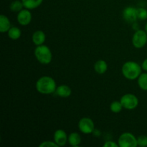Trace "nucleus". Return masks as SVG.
I'll use <instances>...</instances> for the list:
<instances>
[{
	"instance_id": "nucleus-1",
	"label": "nucleus",
	"mask_w": 147,
	"mask_h": 147,
	"mask_svg": "<svg viewBox=\"0 0 147 147\" xmlns=\"http://www.w3.org/2000/svg\"><path fill=\"white\" fill-rule=\"evenodd\" d=\"M36 90L41 94H51L55 92L57 84L54 79L50 76H42L36 82Z\"/></svg>"
},
{
	"instance_id": "nucleus-2",
	"label": "nucleus",
	"mask_w": 147,
	"mask_h": 147,
	"mask_svg": "<svg viewBox=\"0 0 147 147\" xmlns=\"http://www.w3.org/2000/svg\"><path fill=\"white\" fill-rule=\"evenodd\" d=\"M142 66L134 61H128L123 65L121 72L123 76L126 79L134 80L137 79L142 74Z\"/></svg>"
},
{
	"instance_id": "nucleus-3",
	"label": "nucleus",
	"mask_w": 147,
	"mask_h": 147,
	"mask_svg": "<svg viewBox=\"0 0 147 147\" xmlns=\"http://www.w3.org/2000/svg\"><path fill=\"white\" fill-rule=\"evenodd\" d=\"M34 56L39 63L43 65L50 64L53 59V54L47 46L42 45L37 46L34 50Z\"/></svg>"
},
{
	"instance_id": "nucleus-4",
	"label": "nucleus",
	"mask_w": 147,
	"mask_h": 147,
	"mask_svg": "<svg viewBox=\"0 0 147 147\" xmlns=\"http://www.w3.org/2000/svg\"><path fill=\"white\" fill-rule=\"evenodd\" d=\"M120 147H136L138 146L137 139L129 132L123 133L119 138L118 140Z\"/></svg>"
},
{
	"instance_id": "nucleus-5",
	"label": "nucleus",
	"mask_w": 147,
	"mask_h": 147,
	"mask_svg": "<svg viewBox=\"0 0 147 147\" xmlns=\"http://www.w3.org/2000/svg\"><path fill=\"white\" fill-rule=\"evenodd\" d=\"M120 101L123 107L127 110H134L139 105V98L131 93L123 95L121 98Z\"/></svg>"
},
{
	"instance_id": "nucleus-6",
	"label": "nucleus",
	"mask_w": 147,
	"mask_h": 147,
	"mask_svg": "<svg viewBox=\"0 0 147 147\" xmlns=\"http://www.w3.org/2000/svg\"><path fill=\"white\" fill-rule=\"evenodd\" d=\"M147 43V33L145 30H137L132 37V44L136 48L140 49Z\"/></svg>"
},
{
	"instance_id": "nucleus-7",
	"label": "nucleus",
	"mask_w": 147,
	"mask_h": 147,
	"mask_svg": "<svg viewBox=\"0 0 147 147\" xmlns=\"http://www.w3.org/2000/svg\"><path fill=\"white\" fill-rule=\"evenodd\" d=\"M78 128L82 133L85 134H90L95 130L94 122L90 118H82L78 122Z\"/></svg>"
},
{
	"instance_id": "nucleus-8",
	"label": "nucleus",
	"mask_w": 147,
	"mask_h": 147,
	"mask_svg": "<svg viewBox=\"0 0 147 147\" xmlns=\"http://www.w3.org/2000/svg\"><path fill=\"white\" fill-rule=\"evenodd\" d=\"M123 17L127 22L134 23L138 20L137 9L133 7H127L123 9Z\"/></svg>"
},
{
	"instance_id": "nucleus-9",
	"label": "nucleus",
	"mask_w": 147,
	"mask_h": 147,
	"mask_svg": "<svg viewBox=\"0 0 147 147\" xmlns=\"http://www.w3.org/2000/svg\"><path fill=\"white\" fill-rule=\"evenodd\" d=\"M17 22L19 24L22 26L28 25L32 21V14L30 12V9H22L19 11L17 17Z\"/></svg>"
},
{
	"instance_id": "nucleus-10",
	"label": "nucleus",
	"mask_w": 147,
	"mask_h": 147,
	"mask_svg": "<svg viewBox=\"0 0 147 147\" xmlns=\"http://www.w3.org/2000/svg\"><path fill=\"white\" fill-rule=\"evenodd\" d=\"M68 136L63 129H58L56 130L54 134V142L58 145V146H63L66 144Z\"/></svg>"
},
{
	"instance_id": "nucleus-11",
	"label": "nucleus",
	"mask_w": 147,
	"mask_h": 147,
	"mask_svg": "<svg viewBox=\"0 0 147 147\" xmlns=\"http://www.w3.org/2000/svg\"><path fill=\"white\" fill-rule=\"evenodd\" d=\"M46 40V35L45 32L42 30H37L34 32L32 37V40L34 45L36 46L42 45L44 44Z\"/></svg>"
},
{
	"instance_id": "nucleus-12",
	"label": "nucleus",
	"mask_w": 147,
	"mask_h": 147,
	"mask_svg": "<svg viewBox=\"0 0 147 147\" xmlns=\"http://www.w3.org/2000/svg\"><path fill=\"white\" fill-rule=\"evenodd\" d=\"M55 93L61 98H68L71 95L72 90L69 86L66 85H60L56 88Z\"/></svg>"
},
{
	"instance_id": "nucleus-13",
	"label": "nucleus",
	"mask_w": 147,
	"mask_h": 147,
	"mask_svg": "<svg viewBox=\"0 0 147 147\" xmlns=\"http://www.w3.org/2000/svg\"><path fill=\"white\" fill-rule=\"evenodd\" d=\"M10 28H11V23L8 17L4 14L0 15V32L1 33H4L8 32Z\"/></svg>"
},
{
	"instance_id": "nucleus-14",
	"label": "nucleus",
	"mask_w": 147,
	"mask_h": 147,
	"mask_svg": "<svg viewBox=\"0 0 147 147\" xmlns=\"http://www.w3.org/2000/svg\"><path fill=\"white\" fill-rule=\"evenodd\" d=\"M94 70L98 74H104L108 70V64L105 60H99L94 65Z\"/></svg>"
},
{
	"instance_id": "nucleus-15",
	"label": "nucleus",
	"mask_w": 147,
	"mask_h": 147,
	"mask_svg": "<svg viewBox=\"0 0 147 147\" xmlns=\"http://www.w3.org/2000/svg\"><path fill=\"white\" fill-rule=\"evenodd\" d=\"M68 142L69 144L72 146H78L81 143V137L80 135L77 132H73L68 136Z\"/></svg>"
},
{
	"instance_id": "nucleus-16",
	"label": "nucleus",
	"mask_w": 147,
	"mask_h": 147,
	"mask_svg": "<svg viewBox=\"0 0 147 147\" xmlns=\"http://www.w3.org/2000/svg\"><path fill=\"white\" fill-rule=\"evenodd\" d=\"M23 5L27 9H34L41 5L43 0H22Z\"/></svg>"
},
{
	"instance_id": "nucleus-17",
	"label": "nucleus",
	"mask_w": 147,
	"mask_h": 147,
	"mask_svg": "<svg viewBox=\"0 0 147 147\" xmlns=\"http://www.w3.org/2000/svg\"><path fill=\"white\" fill-rule=\"evenodd\" d=\"M7 32H8V37L13 40H18L22 34L21 30L16 27H11Z\"/></svg>"
},
{
	"instance_id": "nucleus-18",
	"label": "nucleus",
	"mask_w": 147,
	"mask_h": 147,
	"mask_svg": "<svg viewBox=\"0 0 147 147\" xmlns=\"http://www.w3.org/2000/svg\"><path fill=\"white\" fill-rule=\"evenodd\" d=\"M138 86L142 90H147V73H144L138 78Z\"/></svg>"
},
{
	"instance_id": "nucleus-19",
	"label": "nucleus",
	"mask_w": 147,
	"mask_h": 147,
	"mask_svg": "<svg viewBox=\"0 0 147 147\" xmlns=\"http://www.w3.org/2000/svg\"><path fill=\"white\" fill-rule=\"evenodd\" d=\"M23 7H24V5H23L22 1H20V0H15V1H12L10 4V10L12 11H14V12H19L21 10L23 9Z\"/></svg>"
},
{
	"instance_id": "nucleus-20",
	"label": "nucleus",
	"mask_w": 147,
	"mask_h": 147,
	"mask_svg": "<svg viewBox=\"0 0 147 147\" xmlns=\"http://www.w3.org/2000/svg\"><path fill=\"white\" fill-rule=\"evenodd\" d=\"M123 106H122L121 101H118V100H115V101L112 102L111 103L110 106V109L113 113H118L119 112L121 111V110L123 109Z\"/></svg>"
},
{
	"instance_id": "nucleus-21",
	"label": "nucleus",
	"mask_w": 147,
	"mask_h": 147,
	"mask_svg": "<svg viewBox=\"0 0 147 147\" xmlns=\"http://www.w3.org/2000/svg\"><path fill=\"white\" fill-rule=\"evenodd\" d=\"M137 17L138 20L144 21L147 20V9L143 7L137 9Z\"/></svg>"
},
{
	"instance_id": "nucleus-22",
	"label": "nucleus",
	"mask_w": 147,
	"mask_h": 147,
	"mask_svg": "<svg viewBox=\"0 0 147 147\" xmlns=\"http://www.w3.org/2000/svg\"><path fill=\"white\" fill-rule=\"evenodd\" d=\"M138 146L141 147L147 146V136L146 135H141L137 138Z\"/></svg>"
},
{
	"instance_id": "nucleus-23",
	"label": "nucleus",
	"mask_w": 147,
	"mask_h": 147,
	"mask_svg": "<svg viewBox=\"0 0 147 147\" xmlns=\"http://www.w3.org/2000/svg\"><path fill=\"white\" fill-rule=\"evenodd\" d=\"M40 147H58V145L55 143V142H50V141H46V142H43L42 143L40 144L39 145Z\"/></svg>"
},
{
	"instance_id": "nucleus-24",
	"label": "nucleus",
	"mask_w": 147,
	"mask_h": 147,
	"mask_svg": "<svg viewBox=\"0 0 147 147\" xmlns=\"http://www.w3.org/2000/svg\"><path fill=\"white\" fill-rule=\"evenodd\" d=\"M104 147H119V144L115 143L113 141H109V142H106V143L103 144Z\"/></svg>"
},
{
	"instance_id": "nucleus-25",
	"label": "nucleus",
	"mask_w": 147,
	"mask_h": 147,
	"mask_svg": "<svg viewBox=\"0 0 147 147\" xmlns=\"http://www.w3.org/2000/svg\"><path fill=\"white\" fill-rule=\"evenodd\" d=\"M142 67L144 70H145V71L147 72V58L145 59V60H144L143 63H142Z\"/></svg>"
},
{
	"instance_id": "nucleus-26",
	"label": "nucleus",
	"mask_w": 147,
	"mask_h": 147,
	"mask_svg": "<svg viewBox=\"0 0 147 147\" xmlns=\"http://www.w3.org/2000/svg\"><path fill=\"white\" fill-rule=\"evenodd\" d=\"M144 30H145V31H146V33H147V22H146V24H145Z\"/></svg>"
}]
</instances>
